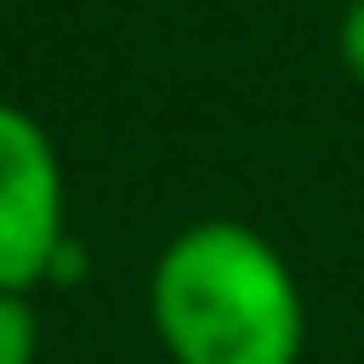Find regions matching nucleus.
Returning a JSON list of instances; mask_svg holds the SVG:
<instances>
[{
	"mask_svg": "<svg viewBox=\"0 0 364 364\" xmlns=\"http://www.w3.org/2000/svg\"><path fill=\"white\" fill-rule=\"evenodd\" d=\"M146 310L170 364H298L310 334L291 261L243 219L182 225L152 261Z\"/></svg>",
	"mask_w": 364,
	"mask_h": 364,
	"instance_id": "f257e3e1",
	"label": "nucleus"
},
{
	"mask_svg": "<svg viewBox=\"0 0 364 364\" xmlns=\"http://www.w3.org/2000/svg\"><path fill=\"white\" fill-rule=\"evenodd\" d=\"M67 170L31 109L0 104V291L49 286L67 243Z\"/></svg>",
	"mask_w": 364,
	"mask_h": 364,
	"instance_id": "f03ea898",
	"label": "nucleus"
},
{
	"mask_svg": "<svg viewBox=\"0 0 364 364\" xmlns=\"http://www.w3.org/2000/svg\"><path fill=\"white\" fill-rule=\"evenodd\" d=\"M43 328L31 310V291H0V364H37Z\"/></svg>",
	"mask_w": 364,
	"mask_h": 364,
	"instance_id": "7ed1b4c3",
	"label": "nucleus"
},
{
	"mask_svg": "<svg viewBox=\"0 0 364 364\" xmlns=\"http://www.w3.org/2000/svg\"><path fill=\"white\" fill-rule=\"evenodd\" d=\"M340 61H346V73L364 85V0H352L346 18H340Z\"/></svg>",
	"mask_w": 364,
	"mask_h": 364,
	"instance_id": "20e7f679",
	"label": "nucleus"
}]
</instances>
